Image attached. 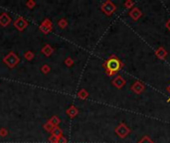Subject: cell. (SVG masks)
Here are the masks:
<instances>
[{"label": "cell", "instance_id": "cell-1", "mask_svg": "<svg viewBox=\"0 0 170 143\" xmlns=\"http://www.w3.org/2000/svg\"><path fill=\"white\" fill-rule=\"evenodd\" d=\"M122 63L116 58V56L113 55L107 59V60L104 63V68L106 69V73L109 77L114 76L117 72L122 68Z\"/></svg>", "mask_w": 170, "mask_h": 143}, {"label": "cell", "instance_id": "cell-2", "mask_svg": "<svg viewBox=\"0 0 170 143\" xmlns=\"http://www.w3.org/2000/svg\"><path fill=\"white\" fill-rule=\"evenodd\" d=\"M2 61L9 69H14V68L20 63V58L18 57L14 52H9L7 55L4 56Z\"/></svg>", "mask_w": 170, "mask_h": 143}, {"label": "cell", "instance_id": "cell-3", "mask_svg": "<svg viewBox=\"0 0 170 143\" xmlns=\"http://www.w3.org/2000/svg\"><path fill=\"white\" fill-rule=\"evenodd\" d=\"M101 9L106 15H107V16H110V15L113 14L114 12H116V6L114 5L112 1H110V0H109V1H106V2H104L103 4H101Z\"/></svg>", "mask_w": 170, "mask_h": 143}, {"label": "cell", "instance_id": "cell-4", "mask_svg": "<svg viewBox=\"0 0 170 143\" xmlns=\"http://www.w3.org/2000/svg\"><path fill=\"white\" fill-rule=\"evenodd\" d=\"M114 132L116 133V135L120 138H125L129 133H130V129L126 126V124L125 123H120L119 124L116 129H114Z\"/></svg>", "mask_w": 170, "mask_h": 143}, {"label": "cell", "instance_id": "cell-5", "mask_svg": "<svg viewBox=\"0 0 170 143\" xmlns=\"http://www.w3.org/2000/svg\"><path fill=\"white\" fill-rule=\"evenodd\" d=\"M13 25H14V27L19 31V32H23V31L28 27L29 22L24 17L19 16L18 18L15 19V21L13 22Z\"/></svg>", "mask_w": 170, "mask_h": 143}, {"label": "cell", "instance_id": "cell-6", "mask_svg": "<svg viewBox=\"0 0 170 143\" xmlns=\"http://www.w3.org/2000/svg\"><path fill=\"white\" fill-rule=\"evenodd\" d=\"M11 17L9 16L8 13H6V12H2L1 14H0V26L5 28L9 26V24L11 23Z\"/></svg>", "mask_w": 170, "mask_h": 143}, {"label": "cell", "instance_id": "cell-7", "mask_svg": "<svg viewBox=\"0 0 170 143\" xmlns=\"http://www.w3.org/2000/svg\"><path fill=\"white\" fill-rule=\"evenodd\" d=\"M125 83H126L125 80L123 79L122 77H120V76H116L113 80V85L116 86V89H122V86L125 85Z\"/></svg>", "mask_w": 170, "mask_h": 143}, {"label": "cell", "instance_id": "cell-8", "mask_svg": "<svg viewBox=\"0 0 170 143\" xmlns=\"http://www.w3.org/2000/svg\"><path fill=\"white\" fill-rule=\"evenodd\" d=\"M144 89H145L144 85L142 83H140V82H135L133 83V86H131V91L133 92H135L136 95L141 94V92L144 91Z\"/></svg>", "mask_w": 170, "mask_h": 143}, {"label": "cell", "instance_id": "cell-9", "mask_svg": "<svg viewBox=\"0 0 170 143\" xmlns=\"http://www.w3.org/2000/svg\"><path fill=\"white\" fill-rule=\"evenodd\" d=\"M54 52H55V49L49 44H46L44 47L41 49V53L45 56V57H50Z\"/></svg>", "mask_w": 170, "mask_h": 143}, {"label": "cell", "instance_id": "cell-10", "mask_svg": "<svg viewBox=\"0 0 170 143\" xmlns=\"http://www.w3.org/2000/svg\"><path fill=\"white\" fill-rule=\"evenodd\" d=\"M66 113L70 118H75V117L79 114V109L75 107V105H71V107L66 110Z\"/></svg>", "mask_w": 170, "mask_h": 143}, {"label": "cell", "instance_id": "cell-11", "mask_svg": "<svg viewBox=\"0 0 170 143\" xmlns=\"http://www.w3.org/2000/svg\"><path fill=\"white\" fill-rule=\"evenodd\" d=\"M129 16H130L134 21H136L141 17V11L138 8L134 7V8L131 9L130 12H129Z\"/></svg>", "mask_w": 170, "mask_h": 143}, {"label": "cell", "instance_id": "cell-12", "mask_svg": "<svg viewBox=\"0 0 170 143\" xmlns=\"http://www.w3.org/2000/svg\"><path fill=\"white\" fill-rule=\"evenodd\" d=\"M155 55L157 56V58L160 59V60H164L166 58V56H167V52H166V50L164 48L159 47L155 51Z\"/></svg>", "mask_w": 170, "mask_h": 143}, {"label": "cell", "instance_id": "cell-13", "mask_svg": "<svg viewBox=\"0 0 170 143\" xmlns=\"http://www.w3.org/2000/svg\"><path fill=\"white\" fill-rule=\"evenodd\" d=\"M39 30L41 31L43 34L47 35V34H50L52 31H53V27H48V26H45V25H42L40 24L39 26Z\"/></svg>", "mask_w": 170, "mask_h": 143}, {"label": "cell", "instance_id": "cell-14", "mask_svg": "<svg viewBox=\"0 0 170 143\" xmlns=\"http://www.w3.org/2000/svg\"><path fill=\"white\" fill-rule=\"evenodd\" d=\"M78 98L80 99H82V101H85V99H86L89 98V92L86 89H80L79 92H78Z\"/></svg>", "mask_w": 170, "mask_h": 143}, {"label": "cell", "instance_id": "cell-15", "mask_svg": "<svg viewBox=\"0 0 170 143\" xmlns=\"http://www.w3.org/2000/svg\"><path fill=\"white\" fill-rule=\"evenodd\" d=\"M51 135H54V136H56V137H60V136L63 135V130H62L61 127L56 126V127H54L53 130H52Z\"/></svg>", "mask_w": 170, "mask_h": 143}, {"label": "cell", "instance_id": "cell-16", "mask_svg": "<svg viewBox=\"0 0 170 143\" xmlns=\"http://www.w3.org/2000/svg\"><path fill=\"white\" fill-rule=\"evenodd\" d=\"M48 121H49V122H50V123L53 124V125H54L55 127H56V126H59V124L61 123V119H60V117L57 116V115H53V116H52L51 118L49 119Z\"/></svg>", "mask_w": 170, "mask_h": 143}, {"label": "cell", "instance_id": "cell-17", "mask_svg": "<svg viewBox=\"0 0 170 143\" xmlns=\"http://www.w3.org/2000/svg\"><path fill=\"white\" fill-rule=\"evenodd\" d=\"M54 127H55V126H54L52 123L49 122V121H47V122H46L44 125H43V128H44L45 131H47V132H49V133L52 132V130L54 129Z\"/></svg>", "mask_w": 170, "mask_h": 143}, {"label": "cell", "instance_id": "cell-18", "mask_svg": "<svg viewBox=\"0 0 170 143\" xmlns=\"http://www.w3.org/2000/svg\"><path fill=\"white\" fill-rule=\"evenodd\" d=\"M58 26L61 28V29H66L68 27V21L65 18H62L58 21Z\"/></svg>", "mask_w": 170, "mask_h": 143}, {"label": "cell", "instance_id": "cell-19", "mask_svg": "<svg viewBox=\"0 0 170 143\" xmlns=\"http://www.w3.org/2000/svg\"><path fill=\"white\" fill-rule=\"evenodd\" d=\"M34 57H35V54H34V52L32 51H27L24 53V58H25L27 61H32Z\"/></svg>", "mask_w": 170, "mask_h": 143}, {"label": "cell", "instance_id": "cell-20", "mask_svg": "<svg viewBox=\"0 0 170 143\" xmlns=\"http://www.w3.org/2000/svg\"><path fill=\"white\" fill-rule=\"evenodd\" d=\"M41 72L44 74H48L49 73H50L51 72V68H50V66H49V65H47V64H44L43 65V66L41 67Z\"/></svg>", "mask_w": 170, "mask_h": 143}, {"label": "cell", "instance_id": "cell-21", "mask_svg": "<svg viewBox=\"0 0 170 143\" xmlns=\"http://www.w3.org/2000/svg\"><path fill=\"white\" fill-rule=\"evenodd\" d=\"M74 63H75V62H74V60L71 57H67L66 59H65V61H64V64L66 65L68 68L73 67L74 66Z\"/></svg>", "mask_w": 170, "mask_h": 143}, {"label": "cell", "instance_id": "cell-22", "mask_svg": "<svg viewBox=\"0 0 170 143\" xmlns=\"http://www.w3.org/2000/svg\"><path fill=\"white\" fill-rule=\"evenodd\" d=\"M36 4L37 3L34 1V0H28V1L26 2V7L28 9H33L36 6Z\"/></svg>", "mask_w": 170, "mask_h": 143}, {"label": "cell", "instance_id": "cell-23", "mask_svg": "<svg viewBox=\"0 0 170 143\" xmlns=\"http://www.w3.org/2000/svg\"><path fill=\"white\" fill-rule=\"evenodd\" d=\"M41 24L45 25V26H48V27H53V22H52L50 19H48V18H45V19L42 21Z\"/></svg>", "mask_w": 170, "mask_h": 143}, {"label": "cell", "instance_id": "cell-24", "mask_svg": "<svg viewBox=\"0 0 170 143\" xmlns=\"http://www.w3.org/2000/svg\"><path fill=\"white\" fill-rule=\"evenodd\" d=\"M8 135V130L5 128V127H1L0 128V137H6Z\"/></svg>", "mask_w": 170, "mask_h": 143}, {"label": "cell", "instance_id": "cell-25", "mask_svg": "<svg viewBox=\"0 0 170 143\" xmlns=\"http://www.w3.org/2000/svg\"><path fill=\"white\" fill-rule=\"evenodd\" d=\"M138 143H153V141L148 137V136H143L141 140L138 142Z\"/></svg>", "mask_w": 170, "mask_h": 143}, {"label": "cell", "instance_id": "cell-26", "mask_svg": "<svg viewBox=\"0 0 170 143\" xmlns=\"http://www.w3.org/2000/svg\"><path fill=\"white\" fill-rule=\"evenodd\" d=\"M57 143H68V139L65 137L64 135H62V136H60V137H58Z\"/></svg>", "mask_w": 170, "mask_h": 143}, {"label": "cell", "instance_id": "cell-27", "mask_svg": "<svg viewBox=\"0 0 170 143\" xmlns=\"http://www.w3.org/2000/svg\"><path fill=\"white\" fill-rule=\"evenodd\" d=\"M133 4H134V2H132L131 0H128V1H126L125 3V7L128 8V9H130L132 6H133Z\"/></svg>", "mask_w": 170, "mask_h": 143}, {"label": "cell", "instance_id": "cell-28", "mask_svg": "<svg viewBox=\"0 0 170 143\" xmlns=\"http://www.w3.org/2000/svg\"><path fill=\"white\" fill-rule=\"evenodd\" d=\"M48 140L50 143H57L58 137H56V136H54V135H51L50 137L48 138Z\"/></svg>", "mask_w": 170, "mask_h": 143}, {"label": "cell", "instance_id": "cell-29", "mask_svg": "<svg viewBox=\"0 0 170 143\" xmlns=\"http://www.w3.org/2000/svg\"><path fill=\"white\" fill-rule=\"evenodd\" d=\"M166 28H167V29L170 31V19L167 21V22H166Z\"/></svg>", "mask_w": 170, "mask_h": 143}, {"label": "cell", "instance_id": "cell-30", "mask_svg": "<svg viewBox=\"0 0 170 143\" xmlns=\"http://www.w3.org/2000/svg\"><path fill=\"white\" fill-rule=\"evenodd\" d=\"M169 89V92H170V86H169V89ZM168 101H170V98L168 99Z\"/></svg>", "mask_w": 170, "mask_h": 143}]
</instances>
